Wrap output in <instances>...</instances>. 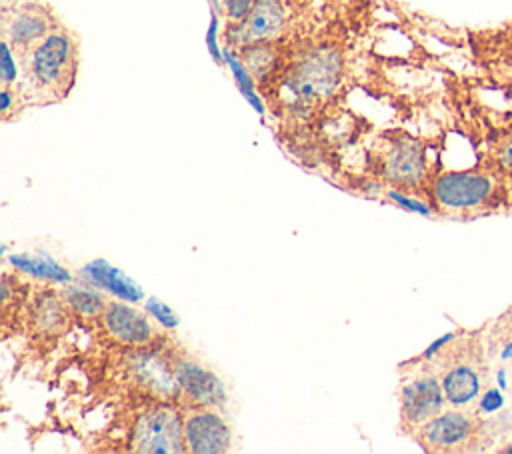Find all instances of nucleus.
Here are the masks:
<instances>
[{
  "label": "nucleus",
  "instance_id": "obj_28",
  "mask_svg": "<svg viewBox=\"0 0 512 454\" xmlns=\"http://www.w3.org/2000/svg\"><path fill=\"white\" fill-rule=\"evenodd\" d=\"M500 452H512V446H504V448H500Z\"/></svg>",
  "mask_w": 512,
  "mask_h": 454
},
{
  "label": "nucleus",
  "instance_id": "obj_2",
  "mask_svg": "<svg viewBox=\"0 0 512 454\" xmlns=\"http://www.w3.org/2000/svg\"><path fill=\"white\" fill-rule=\"evenodd\" d=\"M28 72L38 90L66 96L76 76V44L64 28H54L28 50Z\"/></svg>",
  "mask_w": 512,
  "mask_h": 454
},
{
  "label": "nucleus",
  "instance_id": "obj_8",
  "mask_svg": "<svg viewBox=\"0 0 512 454\" xmlns=\"http://www.w3.org/2000/svg\"><path fill=\"white\" fill-rule=\"evenodd\" d=\"M186 448L196 454H218L230 448V428L216 412L196 410L184 420Z\"/></svg>",
  "mask_w": 512,
  "mask_h": 454
},
{
  "label": "nucleus",
  "instance_id": "obj_9",
  "mask_svg": "<svg viewBox=\"0 0 512 454\" xmlns=\"http://www.w3.org/2000/svg\"><path fill=\"white\" fill-rule=\"evenodd\" d=\"M286 10L282 0H256L250 14L236 24V42L246 46L254 42H268L284 28Z\"/></svg>",
  "mask_w": 512,
  "mask_h": 454
},
{
  "label": "nucleus",
  "instance_id": "obj_13",
  "mask_svg": "<svg viewBox=\"0 0 512 454\" xmlns=\"http://www.w3.org/2000/svg\"><path fill=\"white\" fill-rule=\"evenodd\" d=\"M82 276L100 288L110 290L114 296L128 300V302H140L144 298V292L140 286L128 278L122 270L116 266H110L106 260H94L82 268Z\"/></svg>",
  "mask_w": 512,
  "mask_h": 454
},
{
  "label": "nucleus",
  "instance_id": "obj_25",
  "mask_svg": "<svg viewBox=\"0 0 512 454\" xmlns=\"http://www.w3.org/2000/svg\"><path fill=\"white\" fill-rule=\"evenodd\" d=\"M0 98H2V104H0V110H2V118H8V114H10V108H12V90H10V86H2Z\"/></svg>",
  "mask_w": 512,
  "mask_h": 454
},
{
  "label": "nucleus",
  "instance_id": "obj_27",
  "mask_svg": "<svg viewBox=\"0 0 512 454\" xmlns=\"http://www.w3.org/2000/svg\"><path fill=\"white\" fill-rule=\"evenodd\" d=\"M500 322H504V326L510 330V334H512V306L500 316Z\"/></svg>",
  "mask_w": 512,
  "mask_h": 454
},
{
  "label": "nucleus",
  "instance_id": "obj_19",
  "mask_svg": "<svg viewBox=\"0 0 512 454\" xmlns=\"http://www.w3.org/2000/svg\"><path fill=\"white\" fill-rule=\"evenodd\" d=\"M242 54H244V62H246L248 70H250L254 76H266V74L272 70L274 54H272V50L266 46V42L246 44V46H242Z\"/></svg>",
  "mask_w": 512,
  "mask_h": 454
},
{
  "label": "nucleus",
  "instance_id": "obj_4",
  "mask_svg": "<svg viewBox=\"0 0 512 454\" xmlns=\"http://www.w3.org/2000/svg\"><path fill=\"white\" fill-rule=\"evenodd\" d=\"M340 78V58L336 50L324 48L306 54L288 74L286 90L290 106L304 110L334 92Z\"/></svg>",
  "mask_w": 512,
  "mask_h": 454
},
{
  "label": "nucleus",
  "instance_id": "obj_20",
  "mask_svg": "<svg viewBox=\"0 0 512 454\" xmlns=\"http://www.w3.org/2000/svg\"><path fill=\"white\" fill-rule=\"evenodd\" d=\"M144 308H146V312H148L150 316H154L162 326H166V328H176V326H178V316H176L164 302H160V300H156V298H150V300H146Z\"/></svg>",
  "mask_w": 512,
  "mask_h": 454
},
{
  "label": "nucleus",
  "instance_id": "obj_22",
  "mask_svg": "<svg viewBox=\"0 0 512 454\" xmlns=\"http://www.w3.org/2000/svg\"><path fill=\"white\" fill-rule=\"evenodd\" d=\"M254 2H256V0H222L224 10H226V16H228L232 22H236V24L242 22V20L250 14Z\"/></svg>",
  "mask_w": 512,
  "mask_h": 454
},
{
  "label": "nucleus",
  "instance_id": "obj_26",
  "mask_svg": "<svg viewBox=\"0 0 512 454\" xmlns=\"http://www.w3.org/2000/svg\"><path fill=\"white\" fill-rule=\"evenodd\" d=\"M500 162L512 172V136L504 142L502 152H500Z\"/></svg>",
  "mask_w": 512,
  "mask_h": 454
},
{
  "label": "nucleus",
  "instance_id": "obj_16",
  "mask_svg": "<svg viewBox=\"0 0 512 454\" xmlns=\"http://www.w3.org/2000/svg\"><path fill=\"white\" fill-rule=\"evenodd\" d=\"M134 370H136V378L142 380L146 386L154 388L156 392H162V394H172L174 390H178V380H176V374L172 376L170 370L154 360V358H140L138 362H134Z\"/></svg>",
  "mask_w": 512,
  "mask_h": 454
},
{
  "label": "nucleus",
  "instance_id": "obj_10",
  "mask_svg": "<svg viewBox=\"0 0 512 454\" xmlns=\"http://www.w3.org/2000/svg\"><path fill=\"white\" fill-rule=\"evenodd\" d=\"M52 30L48 10L38 4H26L4 24V40H8L16 50H30Z\"/></svg>",
  "mask_w": 512,
  "mask_h": 454
},
{
  "label": "nucleus",
  "instance_id": "obj_5",
  "mask_svg": "<svg viewBox=\"0 0 512 454\" xmlns=\"http://www.w3.org/2000/svg\"><path fill=\"white\" fill-rule=\"evenodd\" d=\"M184 424L170 408L146 412L134 428V450L150 454L184 452Z\"/></svg>",
  "mask_w": 512,
  "mask_h": 454
},
{
  "label": "nucleus",
  "instance_id": "obj_14",
  "mask_svg": "<svg viewBox=\"0 0 512 454\" xmlns=\"http://www.w3.org/2000/svg\"><path fill=\"white\" fill-rule=\"evenodd\" d=\"M388 174L404 184L418 182L424 176L422 148L412 140L396 144V148L388 156Z\"/></svg>",
  "mask_w": 512,
  "mask_h": 454
},
{
  "label": "nucleus",
  "instance_id": "obj_23",
  "mask_svg": "<svg viewBox=\"0 0 512 454\" xmlns=\"http://www.w3.org/2000/svg\"><path fill=\"white\" fill-rule=\"evenodd\" d=\"M216 30H218V16L212 14L210 28H208V32H206V44H208V50H210L212 58H214L216 62H222L224 54L220 52V48H218V44H216Z\"/></svg>",
  "mask_w": 512,
  "mask_h": 454
},
{
  "label": "nucleus",
  "instance_id": "obj_15",
  "mask_svg": "<svg viewBox=\"0 0 512 454\" xmlns=\"http://www.w3.org/2000/svg\"><path fill=\"white\" fill-rule=\"evenodd\" d=\"M10 262L18 270L28 272V274L38 276V278H44V280H50V282H68L70 280L68 270H64L60 264H56L46 254H38V256L14 254V256H10Z\"/></svg>",
  "mask_w": 512,
  "mask_h": 454
},
{
  "label": "nucleus",
  "instance_id": "obj_3",
  "mask_svg": "<svg viewBox=\"0 0 512 454\" xmlns=\"http://www.w3.org/2000/svg\"><path fill=\"white\" fill-rule=\"evenodd\" d=\"M414 438L428 452H472L486 442V424L472 412H440L420 428Z\"/></svg>",
  "mask_w": 512,
  "mask_h": 454
},
{
  "label": "nucleus",
  "instance_id": "obj_1",
  "mask_svg": "<svg viewBox=\"0 0 512 454\" xmlns=\"http://www.w3.org/2000/svg\"><path fill=\"white\" fill-rule=\"evenodd\" d=\"M450 338L452 342L440 348L436 356V370L446 402L464 408L482 394L486 380L484 348L480 334L468 332Z\"/></svg>",
  "mask_w": 512,
  "mask_h": 454
},
{
  "label": "nucleus",
  "instance_id": "obj_6",
  "mask_svg": "<svg viewBox=\"0 0 512 454\" xmlns=\"http://www.w3.org/2000/svg\"><path fill=\"white\" fill-rule=\"evenodd\" d=\"M446 402L440 378L422 374L406 382L400 392V418L406 428H420L442 412Z\"/></svg>",
  "mask_w": 512,
  "mask_h": 454
},
{
  "label": "nucleus",
  "instance_id": "obj_11",
  "mask_svg": "<svg viewBox=\"0 0 512 454\" xmlns=\"http://www.w3.org/2000/svg\"><path fill=\"white\" fill-rule=\"evenodd\" d=\"M176 380L180 390L200 406H216L226 400L224 386L220 380L206 368L194 362H178Z\"/></svg>",
  "mask_w": 512,
  "mask_h": 454
},
{
  "label": "nucleus",
  "instance_id": "obj_7",
  "mask_svg": "<svg viewBox=\"0 0 512 454\" xmlns=\"http://www.w3.org/2000/svg\"><path fill=\"white\" fill-rule=\"evenodd\" d=\"M492 180L478 172H448L434 182V196L446 208H472L488 198Z\"/></svg>",
  "mask_w": 512,
  "mask_h": 454
},
{
  "label": "nucleus",
  "instance_id": "obj_24",
  "mask_svg": "<svg viewBox=\"0 0 512 454\" xmlns=\"http://www.w3.org/2000/svg\"><path fill=\"white\" fill-rule=\"evenodd\" d=\"M390 198H392V200H396L400 206H404V208H408V210H414V212H422V214H428V208H426L424 204H420V202H414V200H408L406 196L398 194L396 190H392V192H390Z\"/></svg>",
  "mask_w": 512,
  "mask_h": 454
},
{
  "label": "nucleus",
  "instance_id": "obj_21",
  "mask_svg": "<svg viewBox=\"0 0 512 454\" xmlns=\"http://www.w3.org/2000/svg\"><path fill=\"white\" fill-rule=\"evenodd\" d=\"M2 86H12L16 82V64L12 60V50L8 40H2V64H0Z\"/></svg>",
  "mask_w": 512,
  "mask_h": 454
},
{
  "label": "nucleus",
  "instance_id": "obj_17",
  "mask_svg": "<svg viewBox=\"0 0 512 454\" xmlns=\"http://www.w3.org/2000/svg\"><path fill=\"white\" fill-rule=\"evenodd\" d=\"M64 296L82 314H102L108 308L106 298L88 286H68Z\"/></svg>",
  "mask_w": 512,
  "mask_h": 454
},
{
  "label": "nucleus",
  "instance_id": "obj_12",
  "mask_svg": "<svg viewBox=\"0 0 512 454\" xmlns=\"http://www.w3.org/2000/svg\"><path fill=\"white\" fill-rule=\"evenodd\" d=\"M108 330L122 342L144 344L152 338V328L144 314L126 304H108L104 310Z\"/></svg>",
  "mask_w": 512,
  "mask_h": 454
},
{
  "label": "nucleus",
  "instance_id": "obj_18",
  "mask_svg": "<svg viewBox=\"0 0 512 454\" xmlns=\"http://www.w3.org/2000/svg\"><path fill=\"white\" fill-rule=\"evenodd\" d=\"M222 54H224V60L228 62V66L232 68V72H234V78H236V84H238V88H240V92L244 94V98L262 114L264 112V108H262V102H260V98L256 96V92H254V80H252V76L248 74V70H246V66L228 50V48H224L222 50Z\"/></svg>",
  "mask_w": 512,
  "mask_h": 454
}]
</instances>
